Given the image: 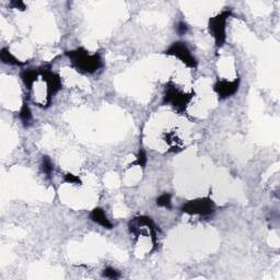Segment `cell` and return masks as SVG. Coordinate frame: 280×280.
Masks as SVG:
<instances>
[{
    "label": "cell",
    "instance_id": "cell-3",
    "mask_svg": "<svg viewBox=\"0 0 280 280\" xmlns=\"http://www.w3.org/2000/svg\"><path fill=\"white\" fill-rule=\"evenodd\" d=\"M232 15V10L227 9L208 21V31L213 37L217 48H221L227 41V22Z\"/></svg>",
    "mask_w": 280,
    "mask_h": 280
},
{
    "label": "cell",
    "instance_id": "cell-1",
    "mask_svg": "<svg viewBox=\"0 0 280 280\" xmlns=\"http://www.w3.org/2000/svg\"><path fill=\"white\" fill-rule=\"evenodd\" d=\"M72 67L81 74H93L103 66V61L99 53L90 54L84 47L65 52Z\"/></svg>",
    "mask_w": 280,
    "mask_h": 280
},
{
    "label": "cell",
    "instance_id": "cell-19",
    "mask_svg": "<svg viewBox=\"0 0 280 280\" xmlns=\"http://www.w3.org/2000/svg\"><path fill=\"white\" fill-rule=\"evenodd\" d=\"M10 6H11L13 9L22 10V11H24V10L26 9V7H25V3H24L23 1H17V0H14V1H11V2H10Z\"/></svg>",
    "mask_w": 280,
    "mask_h": 280
},
{
    "label": "cell",
    "instance_id": "cell-5",
    "mask_svg": "<svg viewBox=\"0 0 280 280\" xmlns=\"http://www.w3.org/2000/svg\"><path fill=\"white\" fill-rule=\"evenodd\" d=\"M40 77L46 83V106L48 107L52 103V99L63 88L62 78L58 73L52 71V65L47 64L39 68Z\"/></svg>",
    "mask_w": 280,
    "mask_h": 280
},
{
    "label": "cell",
    "instance_id": "cell-9",
    "mask_svg": "<svg viewBox=\"0 0 280 280\" xmlns=\"http://www.w3.org/2000/svg\"><path fill=\"white\" fill-rule=\"evenodd\" d=\"M39 77H40L39 68L37 69L26 68L20 72V78L22 80L24 87L28 89V91H30V92L32 91V89H33V85L36 82V80L39 79Z\"/></svg>",
    "mask_w": 280,
    "mask_h": 280
},
{
    "label": "cell",
    "instance_id": "cell-10",
    "mask_svg": "<svg viewBox=\"0 0 280 280\" xmlns=\"http://www.w3.org/2000/svg\"><path fill=\"white\" fill-rule=\"evenodd\" d=\"M90 219H91V221H93L94 223L101 225L102 228L109 229V230L113 229V223L110 221L109 219H107L103 208L96 207L92 209V211L90 212Z\"/></svg>",
    "mask_w": 280,
    "mask_h": 280
},
{
    "label": "cell",
    "instance_id": "cell-14",
    "mask_svg": "<svg viewBox=\"0 0 280 280\" xmlns=\"http://www.w3.org/2000/svg\"><path fill=\"white\" fill-rule=\"evenodd\" d=\"M157 205L159 207H163L166 209L172 208V196L169 193H163L157 198Z\"/></svg>",
    "mask_w": 280,
    "mask_h": 280
},
{
    "label": "cell",
    "instance_id": "cell-8",
    "mask_svg": "<svg viewBox=\"0 0 280 280\" xmlns=\"http://www.w3.org/2000/svg\"><path fill=\"white\" fill-rule=\"evenodd\" d=\"M133 221L139 225H143V227H146L148 229V231L150 232V238H151L152 244H153V251L157 250L158 249L159 228L157 227V224L153 222V220L148 216H139V217L134 218Z\"/></svg>",
    "mask_w": 280,
    "mask_h": 280
},
{
    "label": "cell",
    "instance_id": "cell-7",
    "mask_svg": "<svg viewBox=\"0 0 280 280\" xmlns=\"http://www.w3.org/2000/svg\"><path fill=\"white\" fill-rule=\"evenodd\" d=\"M240 79H235L233 81H228L225 79H220L214 83L213 91L217 93L219 99L225 100L233 96L239 91Z\"/></svg>",
    "mask_w": 280,
    "mask_h": 280
},
{
    "label": "cell",
    "instance_id": "cell-4",
    "mask_svg": "<svg viewBox=\"0 0 280 280\" xmlns=\"http://www.w3.org/2000/svg\"><path fill=\"white\" fill-rule=\"evenodd\" d=\"M181 211L190 216L208 217L216 211V205L210 197H199L183 204Z\"/></svg>",
    "mask_w": 280,
    "mask_h": 280
},
{
    "label": "cell",
    "instance_id": "cell-15",
    "mask_svg": "<svg viewBox=\"0 0 280 280\" xmlns=\"http://www.w3.org/2000/svg\"><path fill=\"white\" fill-rule=\"evenodd\" d=\"M148 164V155L147 152L144 151L143 149H140L137 155H136V161L132 163V165H138V166H141L142 169H144Z\"/></svg>",
    "mask_w": 280,
    "mask_h": 280
},
{
    "label": "cell",
    "instance_id": "cell-11",
    "mask_svg": "<svg viewBox=\"0 0 280 280\" xmlns=\"http://www.w3.org/2000/svg\"><path fill=\"white\" fill-rule=\"evenodd\" d=\"M0 59H1V62L3 64L12 65V66H20L21 67V66H25V65L28 64V62H21L20 59L15 57L13 54L6 47L1 48V51H0Z\"/></svg>",
    "mask_w": 280,
    "mask_h": 280
},
{
    "label": "cell",
    "instance_id": "cell-2",
    "mask_svg": "<svg viewBox=\"0 0 280 280\" xmlns=\"http://www.w3.org/2000/svg\"><path fill=\"white\" fill-rule=\"evenodd\" d=\"M193 95V93L183 92L179 88H176V85L173 82L169 81L164 88L162 104L170 105L176 112L183 113L187 109L188 104L191 103Z\"/></svg>",
    "mask_w": 280,
    "mask_h": 280
},
{
    "label": "cell",
    "instance_id": "cell-16",
    "mask_svg": "<svg viewBox=\"0 0 280 280\" xmlns=\"http://www.w3.org/2000/svg\"><path fill=\"white\" fill-rule=\"evenodd\" d=\"M102 276L109 279H118L121 277V273L114 267L107 266L103 269V272H102Z\"/></svg>",
    "mask_w": 280,
    "mask_h": 280
},
{
    "label": "cell",
    "instance_id": "cell-6",
    "mask_svg": "<svg viewBox=\"0 0 280 280\" xmlns=\"http://www.w3.org/2000/svg\"><path fill=\"white\" fill-rule=\"evenodd\" d=\"M165 55L169 56H175L177 59L185 65L188 68H196L197 67V61L195 56L193 55L192 52L185 42H174L172 43L170 47L164 52Z\"/></svg>",
    "mask_w": 280,
    "mask_h": 280
},
{
    "label": "cell",
    "instance_id": "cell-13",
    "mask_svg": "<svg viewBox=\"0 0 280 280\" xmlns=\"http://www.w3.org/2000/svg\"><path fill=\"white\" fill-rule=\"evenodd\" d=\"M41 170L43 173L45 174L47 179H51L52 174L54 172V163L52 162V160L47 155H43L41 160Z\"/></svg>",
    "mask_w": 280,
    "mask_h": 280
},
{
    "label": "cell",
    "instance_id": "cell-18",
    "mask_svg": "<svg viewBox=\"0 0 280 280\" xmlns=\"http://www.w3.org/2000/svg\"><path fill=\"white\" fill-rule=\"evenodd\" d=\"M188 31V26L187 24L184 22V21H180L179 23L176 25V32L179 35H185Z\"/></svg>",
    "mask_w": 280,
    "mask_h": 280
},
{
    "label": "cell",
    "instance_id": "cell-12",
    "mask_svg": "<svg viewBox=\"0 0 280 280\" xmlns=\"http://www.w3.org/2000/svg\"><path fill=\"white\" fill-rule=\"evenodd\" d=\"M19 117H20L21 122H22V124L25 127H29L32 124V121H33V115H32V112H31L28 100L24 101L22 106H21Z\"/></svg>",
    "mask_w": 280,
    "mask_h": 280
},
{
    "label": "cell",
    "instance_id": "cell-17",
    "mask_svg": "<svg viewBox=\"0 0 280 280\" xmlns=\"http://www.w3.org/2000/svg\"><path fill=\"white\" fill-rule=\"evenodd\" d=\"M64 182L67 184H74V185H82V181L78 175H74L72 173H66L64 175Z\"/></svg>",
    "mask_w": 280,
    "mask_h": 280
}]
</instances>
